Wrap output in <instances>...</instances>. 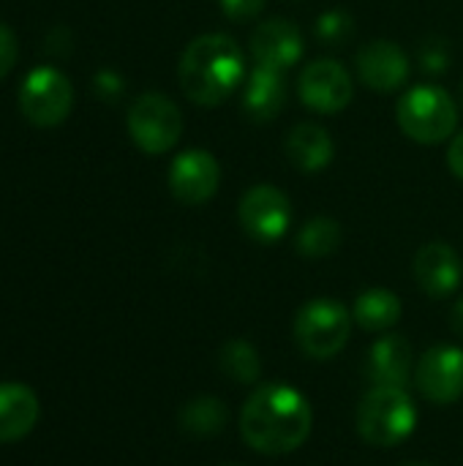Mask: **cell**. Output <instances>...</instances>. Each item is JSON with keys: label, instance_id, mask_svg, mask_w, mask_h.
Wrapping results in <instances>:
<instances>
[{"label": "cell", "instance_id": "cell-18", "mask_svg": "<svg viewBox=\"0 0 463 466\" xmlns=\"http://www.w3.org/2000/svg\"><path fill=\"white\" fill-rule=\"evenodd\" d=\"M287 158L306 175L322 172L336 153V142L327 128L317 123H297L287 137Z\"/></svg>", "mask_w": 463, "mask_h": 466}, {"label": "cell", "instance_id": "cell-22", "mask_svg": "<svg viewBox=\"0 0 463 466\" xmlns=\"http://www.w3.org/2000/svg\"><path fill=\"white\" fill-rule=\"evenodd\" d=\"M218 366L221 371L237 382V385H251L259 380L262 374V363H259V352L251 341L246 339H232L221 347L218 352Z\"/></svg>", "mask_w": 463, "mask_h": 466}, {"label": "cell", "instance_id": "cell-23", "mask_svg": "<svg viewBox=\"0 0 463 466\" xmlns=\"http://www.w3.org/2000/svg\"><path fill=\"white\" fill-rule=\"evenodd\" d=\"M314 33L325 46H344L355 35V19L344 8H330L319 14Z\"/></svg>", "mask_w": 463, "mask_h": 466}, {"label": "cell", "instance_id": "cell-20", "mask_svg": "<svg viewBox=\"0 0 463 466\" xmlns=\"http://www.w3.org/2000/svg\"><path fill=\"white\" fill-rule=\"evenodd\" d=\"M344 240V232H341V224L330 216H317L311 218L308 224H303V229L297 232V251L308 259H322V257H330L338 251Z\"/></svg>", "mask_w": 463, "mask_h": 466}, {"label": "cell", "instance_id": "cell-9", "mask_svg": "<svg viewBox=\"0 0 463 466\" xmlns=\"http://www.w3.org/2000/svg\"><path fill=\"white\" fill-rule=\"evenodd\" d=\"M297 93L308 109H314L319 115H338L349 106L355 87H352L349 71L338 60L322 57V60L308 63L300 71Z\"/></svg>", "mask_w": 463, "mask_h": 466}, {"label": "cell", "instance_id": "cell-12", "mask_svg": "<svg viewBox=\"0 0 463 466\" xmlns=\"http://www.w3.org/2000/svg\"><path fill=\"white\" fill-rule=\"evenodd\" d=\"M409 71H412L409 57L396 41L379 38V41L360 46L357 52V74L363 85L377 93L401 90L409 79Z\"/></svg>", "mask_w": 463, "mask_h": 466}, {"label": "cell", "instance_id": "cell-13", "mask_svg": "<svg viewBox=\"0 0 463 466\" xmlns=\"http://www.w3.org/2000/svg\"><path fill=\"white\" fill-rule=\"evenodd\" d=\"M251 55L257 66L287 71L303 57V33L289 19H267L251 33Z\"/></svg>", "mask_w": 463, "mask_h": 466}, {"label": "cell", "instance_id": "cell-26", "mask_svg": "<svg viewBox=\"0 0 463 466\" xmlns=\"http://www.w3.org/2000/svg\"><path fill=\"white\" fill-rule=\"evenodd\" d=\"M16 57H19L16 35L11 27L0 25V79L11 74V68L16 66Z\"/></svg>", "mask_w": 463, "mask_h": 466}, {"label": "cell", "instance_id": "cell-28", "mask_svg": "<svg viewBox=\"0 0 463 466\" xmlns=\"http://www.w3.org/2000/svg\"><path fill=\"white\" fill-rule=\"evenodd\" d=\"M448 164H450V169H453V175L463 180V131L453 139V145H450V150H448Z\"/></svg>", "mask_w": 463, "mask_h": 466}, {"label": "cell", "instance_id": "cell-19", "mask_svg": "<svg viewBox=\"0 0 463 466\" xmlns=\"http://www.w3.org/2000/svg\"><path fill=\"white\" fill-rule=\"evenodd\" d=\"M352 319L363 330H390L401 319V300L385 287H371L357 295L352 306Z\"/></svg>", "mask_w": 463, "mask_h": 466}, {"label": "cell", "instance_id": "cell-1", "mask_svg": "<svg viewBox=\"0 0 463 466\" xmlns=\"http://www.w3.org/2000/svg\"><path fill=\"white\" fill-rule=\"evenodd\" d=\"M314 426L311 401L287 382L259 385L240 412V434L251 451L284 456L297 451Z\"/></svg>", "mask_w": 463, "mask_h": 466}, {"label": "cell", "instance_id": "cell-15", "mask_svg": "<svg viewBox=\"0 0 463 466\" xmlns=\"http://www.w3.org/2000/svg\"><path fill=\"white\" fill-rule=\"evenodd\" d=\"M415 358L404 336H382L368 350V377L382 388H407L412 380Z\"/></svg>", "mask_w": 463, "mask_h": 466}, {"label": "cell", "instance_id": "cell-30", "mask_svg": "<svg viewBox=\"0 0 463 466\" xmlns=\"http://www.w3.org/2000/svg\"><path fill=\"white\" fill-rule=\"evenodd\" d=\"M401 466H434V464H423V461H409V464H401Z\"/></svg>", "mask_w": 463, "mask_h": 466}, {"label": "cell", "instance_id": "cell-31", "mask_svg": "<svg viewBox=\"0 0 463 466\" xmlns=\"http://www.w3.org/2000/svg\"><path fill=\"white\" fill-rule=\"evenodd\" d=\"M461 104H463V85H461Z\"/></svg>", "mask_w": 463, "mask_h": 466}, {"label": "cell", "instance_id": "cell-21", "mask_svg": "<svg viewBox=\"0 0 463 466\" xmlns=\"http://www.w3.org/2000/svg\"><path fill=\"white\" fill-rule=\"evenodd\" d=\"M180 426H183V431H188L194 437H213V434L224 431V426H226V407L216 396L191 399L180 410Z\"/></svg>", "mask_w": 463, "mask_h": 466}, {"label": "cell", "instance_id": "cell-17", "mask_svg": "<svg viewBox=\"0 0 463 466\" xmlns=\"http://www.w3.org/2000/svg\"><path fill=\"white\" fill-rule=\"evenodd\" d=\"M38 396L22 382L0 385V445L19 442L38 423Z\"/></svg>", "mask_w": 463, "mask_h": 466}, {"label": "cell", "instance_id": "cell-14", "mask_svg": "<svg viewBox=\"0 0 463 466\" xmlns=\"http://www.w3.org/2000/svg\"><path fill=\"white\" fill-rule=\"evenodd\" d=\"M463 279V262L458 251L442 240L426 243L415 254V281L428 298H450Z\"/></svg>", "mask_w": 463, "mask_h": 466}, {"label": "cell", "instance_id": "cell-25", "mask_svg": "<svg viewBox=\"0 0 463 466\" xmlns=\"http://www.w3.org/2000/svg\"><path fill=\"white\" fill-rule=\"evenodd\" d=\"M267 0H218L224 16L229 22H251L265 11Z\"/></svg>", "mask_w": 463, "mask_h": 466}, {"label": "cell", "instance_id": "cell-8", "mask_svg": "<svg viewBox=\"0 0 463 466\" xmlns=\"http://www.w3.org/2000/svg\"><path fill=\"white\" fill-rule=\"evenodd\" d=\"M243 232L257 243H278L292 224L289 197L276 186H254L237 205Z\"/></svg>", "mask_w": 463, "mask_h": 466}, {"label": "cell", "instance_id": "cell-2", "mask_svg": "<svg viewBox=\"0 0 463 466\" xmlns=\"http://www.w3.org/2000/svg\"><path fill=\"white\" fill-rule=\"evenodd\" d=\"M177 79L188 101L199 106H218L243 85L246 55L226 33L196 35L183 49Z\"/></svg>", "mask_w": 463, "mask_h": 466}, {"label": "cell", "instance_id": "cell-24", "mask_svg": "<svg viewBox=\"0 0 463 466\" xmlns=\"http://www.w3.org/2000/svg\"><path fill=\"white\" fill-rule=\"evenodd\" d=\"M418 63L426 74H445L453 63V49L448 44V38L439 35H428L420 46H418Z\"/></svg>", "mask_w": 463, "mask_h": 466}, {"label": "cell", "instance_id": "cell-27", "mask_svg": "<svg viewBox=\"0 0 463 466\" xmlns=\"http://www.w3.org/2000/svg\"><path fill=\"white\" fill-rule=\"evenodd\" d=\"M96 90H98V96H104V98H117V96L123 93V79H120L117 74H112V71H101V74L96 76Z\"/></svg>", "mask_w": 463, "mask_h": 466}, {"label": "cell", "instance_id": "cell-5", "mask_svg": "<svg viewBox=\"0 0 463 466\" xmlns=\"http://www.w3.org/2000/svg\"><path fill=\"white\" fill-rule=\"evenodd\" d=\"M352 330V311L333 298H317L306 303L295 317V341L303 355L314 360L336 358Z\"/></svg>", "mask_w": 463, "mask_h": 466}, {"label": "cell", "instance_id": "cell-6", "mask_svg": "<svg viewBox=\"0 0 463 466\" xmlns=\"http://www.w3.org/2000/svg\"><path fill=\"white\" fill-rule=\"evenodd\" d=\"M128 134L147 156L169 153L183 134V115L177 104L161 93H142L128 109Z\"/></svg>", "mask_w": 463, "mask_h": 466}, {"label": "cell", "instance_id": "cell-29", "mask_svg": "<svg viewBox=\"0 0 463 466\" xmlns=\"http://www.w3.org/2000/svg\"><path fill=\"white\" fill-rule=\"evenodd\" d=\"M450 325H453V333L463 339V298L453 306V317H450Z\"/></svg>", "mask_w": 463, "mask_h": 466}, {"label": "cell", "instance_id": "cell-4", "mask_svg": "<svg viewBox=\"0 0 463 466\" xmlns=\"http://www.w3.org/2000/svg\"><path fill=\"white\" fill-rule=\"evenodd\" d=\"M396 120L409 139L420 145H439L450 139L458 126V104L437 85H418L401 96Z\"/></svg>", "mask_w": 463, "mask_h": 466}, {"label": "cell", "instance_id": "cell-10", "mask_svg": "<svg viewBox=\"0 0 463 466\" xmlns=\"http://www.w3.org/2000/svg\"><path fill=\"white\" fill-rule=\"evenodd\" d=\"M418 390L426 401L450 407L463 396V350L453 344L431 347L415 369Z\"/></svg>", "mask_w": 463, "mask_h": 466}, {"label": "cell", "instance_id": "cell-11", "mask_svg": "<svg viewBox=\"0 0 463 466\" xmlns=\"http://www.w3.org/2000/svg\"><path fill=\"white\" fill-rule=\"evenodd\" d=\"M221 186V164L210 150H186L169 167V191L183 205H205Z\"/></svg>", "mask_w": 463, "mask_h": 466}, {"label": "cell", "instance_id": "cell-3", "mask_svg": "<svg viewBox=\"0 0 463 466\" xmlns=\"http://www.w3.org/2000/svg\"><path fill=\"white\" fill-rule=\"evenodd\" d=\"M357 434L374 448H393L404 442L418 426V407L407 388L374 385L355 415Z\"/></svg>", "mask_w": 463, "mask_h": 466}, {"label": "cell", "instance_id": "cell-7", "mask_svg": "<svg viewBox=\"0 0 463 466\" xmlns=\"http://www.w3.org/2000/svg\"><path fill=\"white\" fill-rule=\"evenodd\" d=\"M71 104H74L71 79L52 66L33 68L19 87V109L27 117V123L38 128L60 126L68 117Z\"/></svg>", "mask_w": 463, "mask_h": 466}, {"label": "cell", "instance_id": "cell-16", "mask_svg": "<svg viewBox=\"0 0 463 466\" xmlns=\"http://www.w3.org/2000/svg\"><path fill=\"white\" fill-rule=\"evenodd\" d=\"M287 104V82L284 71H273L265 66H257L246 76L243 87V115L254 123H270L281 115Z\"/></svg>", "mask_w": 463, "mask_h": 466}]
</instances>
